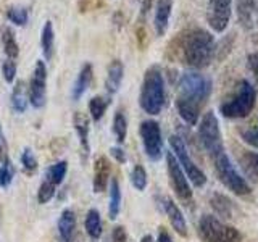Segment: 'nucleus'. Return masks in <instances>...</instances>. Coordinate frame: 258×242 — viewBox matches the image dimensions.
Wrapping results in <instances>:
<instances>
[{
  "label": "nucleus",
  "mask_w": 258,
  "mask_h": 242,
  "mask_svg": "<svg viewBox=\"0 0 258 242\" xmlns=\"http://www.w3.org/2000/svg\"><path fill=\"white\" fill-rule=\"evenodd\" d=\"M0 42H2L4 52L7 55V58L15 60L20 55V45L16 40L15 31L10 26H2L0 28Z\"/></svg>",
  "instance_id": "412c9836"
},
{
  "label": "nucleus",
  "mask_w": 258,
  "mask_h": 242,
  "mask_svg": "<svg viewBox=\"0 0 258 242\" xmlns=\"http://www.w3.org/2000/svg\"><path fill=\"white\" fill-rule=\"evenodd\" d=\"M131 183L137 191H145V188H147V171L142 165H136L133 168Z\"/></svg>",
  "instance_id": "473e14b6"
},
{
  "label": "nucleus",
  "mask_w": 258,
  "mask_h": 242,
  "mask_svg": "<svg viewBox=\"0 0 258 242\" xmlns=\"http://www.w3.org/2000/svg\"><path fill=\"white\" fill-rule=\"evenodd\" d=\"M7 18L10 23L16 24V26H24L29 20V13H28L26 8L12 5V7L7 8Z\"/></svg>",
  "instance_id": "2f4dec72"
},
{
  "label": "nucleus",
  "mask_w": 258,
  "mask_h": 242,
  "mask_svg": "<svg viewBox=\"0 0 258 242\" xmlns=\"http://www.w3.org/2000/svg\"><path fill=\"white\" fill-rule=\"evenodd\" d=\"M139 133L147 157L153 161H158L163 157V136H161L160 125L155 119H145L141 123Z\"/></svg>",
  "instance_id": "1a4fd4ad"
},
{
  "label": "nucleus",
  "mask_w": 258,
  "mask_h": 242,
  "mask_svg": "<svg viewBox=\"0 0 258 242\" xmlns=\"http://www.w3.org/2000/svg\"><path fill=\"white\" fill-rule=\"evenodd\" d=\"M197 232L202 242H242L240 231L215 215H202Z\"/></svg>",
  "instance_id": "423d86ee"
},
{
  "label": "nucleus",
  "mask_w": 258,
  "mask_h": 242,
  "mask_svg": "<svg viewBox=\"0 0 258 242\" xmlns=\"http://www.w3.org/2000/svg\"><path fill=\"white\" fill-rule=\"evenodd\" d=\"M113 134L118 144H123L127 136V119L123 111H116L113 118Z\"/></svg>",
  "instance_id": "c85d7f7f"
},
{
  "label": "nucleus",
  "mask_w": 258,
  "mask_h": 242,
  "mask_svg": "<svg viewBox=\"0 0 258 242\" xmlns=\"http://www.w3.org/2000/svg\"><path fill=\"white\" fill-rule=\"evenodd\" d=\"M163 208H165V213L168 216L169 223H171V226H173V229L179 234L181 237H187V234H189L187 223H185V218L181 212V208L174 204V200L165 197L163 199Z\"/></svg>",
  "instance_id": "f3484780"
},
{
  "label": "nucleus",
  "mask_w": 258,
  "mask_h": 242,
  "mask_svg": "<svg viewBox=\"0 0 258 242\" xmlns=\"http://www.w3.org/2000/svg\"><path fill=\"white\" fill-rule=\"evenodd\" d=\"M173 13V0H157L155 4V15H153V28H155L157 36H165L169 20Z\"/></svg>",
  "instance_id": "dca6fc26"
},
{
  "label": "nucleus",
  "mask_w": 258,
  "mask_h": 242,
  "mask_svg": "<svg viewBox=\"0 0 258 242\" xmlns=\"http://www.w3.org/2000/svg\"><path fill=\"white\" fill-rule=\"evenodd\" d=\"M210 207L213 208V212L216 213L215 216H220V220H232L234 216L239 215V208L234 202L224 196V194L215 192L210 197Z\"/></svg>",
  "instance_id": "2eb2a0df"
},
{
  "label": "nucleus",
  "mask_w": 258,
  "mask_h": 242,
  "mask_svg": "<svg viewBox=\"0 0 258 242\" xmlns=\"http://www.w3.org/2000/svg\"><path fill=\"white\" fill-rule=\"evenodd\" d=\"M76 231V216L71 208H64L58 218V234L61 242H71Z\"/></svg>",
  "instance_id": "aec40b11"
},
{
  "label": "nucleus",
  "mask_w": 258,
  "mask_h": 242,
  "mask_svg": "<svg viewBox=\"0 0 258 242\" xmlns=\"http://www.w3.org/2000/svg\"><path fill=\"white\" fill-rule=\"evenodd\" d=\"M169 147H171V152L176 157L177 163L181 165L182 171L187 176L189 183L194 184V188H204L207 184V174L202 171V168H199L196 161L192 160L189 149L182 137L176 134L169 137Z\"/></svg>",
  "instance_id": "6e6552de"
},
{
  "label": "nucleus",
  "mask_w": 258,
  "mask_h": 242,
  "mask_svg": "<svg viewBox=\"0 0 258 242\" xmlns=\"http://www.w3.org/2000/svg\"><path fill=\"white\" fill-rule=\"evenodd\" d=\"M28 102H29V94L26 92V87L24 83H16L12 92V107L16 113H24L28 108Z\"/></svg>",
  "instance_id": "b1692460"
},
{
  "label": "nucleus",
  "mask_w": 258,
  "mask_h": 242,
  "mask_svg": "<svg viewBox=\"0 0 258 242\" xmlns=\"http://www.w3.org/2000/svg\"><path fill=\"white\" fill-rule=\"evenodd\" d=\"M108 108V100L105 99V97H92L91 102H89V113H91V118L95 123H99V121L103 118L105 111Z\"/></svg>",
  "instance_id": "c756f323"
},
{
  "label": "nucleus",
  "mask_w": 258,
  "mask_h": 242,
  "mask_svg": "<svg viewBox=\"0 0 258 242\" xmlns=\"http://www.w3.org/2000/svg\"><path fill=\"white\" fill-rule=\"evenodd\" d=\"M73 126H75V129H76L81 147H83L86 157H87L91 147H89V119L84 113H81V111L75 113V116H73Z\"/></svg>",
  "instance_id": "4be33fe9"
},
{
  "label": "nucleus",
  "mask_w": 258,
  "mask_h": 242,
  "mask_svg": "<svg viewBox=\"0 0 258 242\" xmlns=\"http://www.w3.org/2000/svg\"><path fill=\"white\" fill-rule=\"evenodd\" d=\"M40 47H42V53L45 60H50L53 56V47H55V31L52 21H45L40 32Z\"/></svg>",
  "instance_id": "5701e85b"
},
{
  "label": "nucleus",
  "mask_w": 258,
  "mask_h": 242,
  "mask_svg": "<svg viewBox=\"0 0 258 242\" xmlns=\"http://www.w3.org/2000/svg\"><path fill=\"white\" fill-rule=\"evenodd\" d=\"M256 103V89L248 79H240L236 84L234 94L220 105V113L224 118L240 119L253 111Z\"/></svg>",
  "instance_id": "20e7f679"
},
{
  "label": "nucleus",
  "mask_w": 258,
  "mask_h": 242,
  "mask_svg": "<svg viewBox=\"0 0 258 242\" xmlns=\"http://www.w3.org/2000/svg\"><path fill=\"white\" fill-rule=\"evenodd\" d=\"M141 242H155V240H153V237L150 236V234H147V236H144V237L141 239Z\"/></svg>",
  "instance_id": "c03bdc74"
},
{
  "label": "nucleus",
  "mask_w": 258,
  "mask_h": 242,
  "mask_svg": "<svg viewBox=\"0 0 258 242\" xmlns=\"http://www.w3.org/2000/svg\"><path fill=\"white\" fill-rule=\"evenodd\" d=\"M55 191H56V186H53L52 183L48 181H42L39 188V192H37V200L39 204H47V202H50L55 196Z\"/></svg>",
  "instance_id": "f704fd0d"
},
{
  "label": "nucleus",
  "mask_w": 258,
  "mask_h": 242,
  "mask_svg": "<svg viewBox=\"0 0 258 242\" xmlns=\"http://www.w3.org/2000/svg\"><path fill=\"white\" fill-rule=\"evenodd\" d=\"M111 179V163L107 157H97L94 161V192L100 194L107 191Z\"/></svg>",
  "instance_id": "4468645a"
},
{
  "label": "nucleus",
  "mask_w": 258,
  "mask_h": 242,
  "mask_svg": "<svg viewBox=\"0 0 258 242\" xmlns=\"http://www.w3.org/2000/svg\"><path fill=\"white\" fill-rule=\"evenodd\" d=\"M232 16V0H208L207 23L215 32H224L228 29Z\"/></svg>",
  "instance_id": "9b49d317"
},
{
  "label": "nucleus",
  "mask_w": 258,
  "mask_h": 242,
  "mask_svg": "<svg viewBox=\"0 0 258 242\" xmlns=\"http://www.w3.org/2000/svg\"><path fill=\"white\" fill-rule=\"evenodd\" d=\"M158 242H174L171 234H169L165 228H160L158 231Z\"/></svg>",
  "instance_id": "79ce46f5"
},
{
  "label": "nucleus",
  "mask_w": 258,
  "mask_h": 242,
  "mask_svg": "<svg viewBox=\"0 0 258 242\" xmlns=\"http://www.w3.org/2000/svg\"><path fill=\"white\" fill-rule=\"evenodd\" d=\"M21 165L28 173H32L37 169V160H36L34 153H32V150L29 147H26L21 153Z\"/></svg>",
  "instance_id": "c9c22d12"
},
{
  "label": "nucleus",
  "mask_w": 258,
  "mask_h": 242,
  "mask_svg": "<svg viewBox=\"0 0 258 242\" xmlns=\"http://www.w3.org/2000/svg\"><path fill=\"white\" fill-rule=\"evenodd\" d=\"M240 165L250 179L258 184V152H244L240 155Z\"/></svg>",
  "instance_id": "393cba45"
},
{
  "label": "nucleus",
  "mask_w": 258,
  "mask_h": 242,
  "mask_svg": "<svg viewBox=\"0 0 258 242\" xmlns=\"http://www.w3.org/2000/svg\"><path fill=\"white\" fill-rule=\"evenodd\" d=\"M84 226H86L87 234L92 239H99L102 236V218H100L99 210H95V208L89 210L87 215H86Z\"/></svg>",
  "instance_id": "a878e982"
},
{
  "label": "nucleus",
  "mask_w": 258,
  "mask_h": 242,
  "mask_svg": "<svg viewBox=\"0 0 258 242\" xmlns=\"http://www.w3.org/2000/svg\"><path fill=\"white\" fill-rule=\"evenodd\" d=\"M110 153H111V157L118 161V163H124V161H126V153H124L123 149H119V147H111V149H110Z\"/></svg>",
  "instance_id": "a19ab883"
},
{
  "label": "nucleus",
  "mask_w": 258,
  "mask_h": 242,
  "mask_svg": "<svg viewBox=\"0 0 258 242\" xmlns=\"http://www.w3.org/2000/svg\"><path fill=\"white\" fill-rule=\"evenodd\" d=\"M13 176H15V168L10 158H8L0 165V188H8L13 181Z\"/></svg>",
  "instance_id": "72a5a7b5"
},
{
  "label": "nucleus",
  "mask_w": 258,
  "mask_h": 242,
  "mask_svg": "<svg viewBox=\"0 0 258 242\" xmlns=\"http://www.w3.org/2000/svg\"><path fill=\"white\" fill-rule=\"evenodd\" d=\"M166 168H168V176L171 188L176 194V197L182 202H190L192 200V188L187 179V176L182 171L181 165L177 163L176 157L173 152H166Z\"/></svg>",
  "instance_id": "9d476101"
},
{
  "label": "nucleus",
  "mask_w": 258,
  "mask_h": 242,
  "mask_svg": "<svg viewBox=\"0 0 258 242\" xmlns=\"http://www.w3.org/2000/svg\"><path fill=\"white\" fill-rule=\"evenodd\" d=\"M92 76H94L92 65L91 63H84L83 67H81V70L78 73V78H76L75 84H73V89H71L73 100H79L81 97L86 94V91L92 83Z\"/></svg>",
  "instance_id": "a211bd4d"
},
{
  "label": "nucleus",
  "mask_w": 258,
  "mask_h": 242,
  "mask_svg": "<svg viewBox=\"0 0 258 242\" xmlns=\"http://www.w3.org/2000/svg\"><path fill=\"white\" fill-rule=\"evenodd\" d=\"M67 171H68V163H67V161H64V160L56 161V163H53L45 171V181L52 183L53 186H58V184L63 183L64 176H67Z\"/></svg>",
  "instance_id": "cd10ccee"
},
{
  "label": "nucleus",
  "mask_w": 258,
  "mask_h": 242,
  "mask_svg": "<svg viewBox=\"0 0 258 242\" xmlns=\"http://www.w3.org/2000/svg\"><path fill=\"white\" fill-rule=\"evenodd\" d=\"M212 160H213L216 177L220 179V183L226 189L231 191L232 194H236L239 197L250 196V194H252V186L245 179V176L240 174L239 169L234 166L232 160L229 158L228 153H226V150L220 152Z\"/></svg>",
  "instance_id": "39448f33"
},
{
  "label": "nucleus",
  "mask_w": 258,
  "mask_h": 242,
  "mask_svg": "<svg viewBox=\"0 0 258 242\" xmlns=\"http://www.w3.org/2000/svg\"><path fill=\"white\" fill-rule=\"evenodd\" d=\"M121 208V189H119V183L116 177H111L110 179V205H108V215L111 220H115L119 213Z\"/></svg>",
  "instance_id": "bb28decb"
},
{
  "label": "nucleus",
  "mask_w": 258,
  "mask_h": 242,
  "mask_svg": "<svg viewBox=\"0 0 258 242\" xmlns=\"http://www.w3.org/2000/svg\"><path fill=\"white\" fill-rule=\"evenodd\" d=\"M152 4H153V0H139V5H141V13H142V16H145V15L149 13V10H150Z\"/></svg>",
  "instance_id": "37998d69"
},
{
  "label": "nucleus",
  "mask_w": 258,
  "mask_h": 242,
  "mask_svg": "<svg viewBox=\"0 0 258 242\" xmlns=\"http://www.w3.org/2000/svg\"><path fill=\"white\" fill-rule=\"evenodd\" d=\"M29 103L34 108H42L47 100V67L42 60H39L32 71L29 84Z\"/></svg>",
  "instance_id": "f8f14e48"
},
{
  "label": "nucleus",
  "mask_w": 258,
  "mask_h": 242,
  "mask_svg": "<svg viewBox=\"0 0 258 242\" xmlns=\"http://www.w3.org/2000/svg\"><path fill=\"white\" fill-rule=\"evenodd\" d=\"M236 12L244 29H252L258 24V0H236Z\"/></svg>",
  "instance_id": "ddd939ff"
},
{
  "label": "nucleus",
  "mask_w": 258,
  "mask_h": 242,
  "mask_svg": "<svg viewBox=\"0 0 258 242\" xmlns=\"http://www.w3.org/2000/svg\"><path fill=\"white\" fill-rule=\"evenodd\" d=\"M166 102V89H165V78L160 67H150L145 71L141 94H139V103L141 108L149 113L152 116H157L161 113Z\"/></svg>",
  "instance_id": "7ed1b4c3"
},
{
  "label": "nucleus",
  "mask_w": 258,
  "mask_h": 242,
  "mask_svg": "<svg viewBox=\"0 0 258 242\" xmlns=\"http://www.w3.org/2000/svg\"><path fill=\"white\" fill-rule=\"evenodd\" d=\"M239 136L247 145L258 149V116L247 128H239Z\"/></svg>",
  "instance_id": "7c9ffc66"
},
{
  "label": "nucleus",
  "mask_w": 258,
  "mask_h": 242,
  "mask_svg": "<svg viewBox=\"0 0 258 242\" xmlns=\"http://www.w3.org/2000/svg\"><path fill=\"white\" fill-rule=\"evenodd\" d=\"M182 60L192 70H204L216 56V42L212 32L202 28L187 31L181 42Z\"/></svg>",
  "instance_id": "f03ea898"
},
{
  "label": "nucleus",
  "mask_w": 258,
  "mask_h": 242,
  "mask_svg": "<svg viewBox=\"0 0 258 242\" xmlns=\"http://www.w3.org/2000/svg\"><path fill=\"white\" fill-rule=\"evenodd\" d=\"M2 75H4V79L7 81L8 84H12L15 81V76H16V62L15 60H10L7 58L2 65Z\"/></svg>",
  "instance_id": "e433bc0d"
},
{
  "label": "nucleus",
  "mask_w": 258,
  "mask_h": 242,
  "mask_svg": "<svg viewBox=\"0 0 258 242\" xmlns=\"http://www.w3.org/2000/svg\"><path fill=\"white\" fill-rule=\"evenodd\" d=\"M212 79L202 73L196 70L182 73L179 78V94L176 99V110L184 123H187L189 126H196L199 123L202 108L212 95Z\"/></svg>",
  "instance_id": "f257e3e1"
},
{
  "label": "nucleus",
  "mask_w": 258,
  "mask_h": 242,
  "mask_svg": "<svg viewBox=\"0 0 258 242\" xmlns=\"http://www.w3.org/2000/svg\"><path fill=\"white\" fill-rule=\"evenodd\" d=\"M7 160H8V142L5 139L2 125H0V165H2L4 161H7Z\"/></svg>",
  "instance_id": "4c0bfd02"
},
{
  "label": "nucleus",
  "mask_w": 258,
  "mask_h": 242,
  "mask_svg": "<svg viewBox=\"0 0 258 242\" xmlns=\"http://www.w3.org/2000/svg\"><path fill=\"white\" fill-rule=\"evenodd\" d=\"M199 128H197V137L199 142L202 145L210 158H213L218 155L220 152L224 150V144H223V134H221V128H220V121L213 110H208L204 116L199 119Z\"/></svg>",
  "instance_id": "0eeeda50"
},
{
  "label": "nucleus",
  "mask_w": 258,
  "mask_h": 242,
  "mask_svg": "<svg viewBox=\"0 0 258 242\" xmlns=\"http://www.w3.org/2000/svg\"><path fill=\"white\" fill-rule=\"evenodd\" d=\"M123 78H124L123 63L119 60H113L108 67V71H107V79H105V89H107L108 95H115L119 91Z\"/></svg>",
  "instance_id": "6ab92c4d"
},
{
  "label": "nucleus",
  "mask_w": 258,
  "mask_h": 242,
  "mask_svg": "<svg viewBox=\"0 0 258 242\" xmlns=\"http://www.w3.org/2000/svg\"><path fill=\"white\" fill-rule=\"evenodd\" d=\"M111 239H113V242H126L127 240V234H126L123 226H116V228L113 229Z\"/></svg>",
  "instance_id": "ea45409f"
},
{
  "label": "nucleus",
  "mask_w": 258,
  "mask_h": 242,
  "mask_svg": "<svg viewBox=\"0 0 258 242\" xmlns=\"http://www.w3.org/2000/svg\"><path fill=\"white\" fill-rule=\"evenodd\" d=\"M248 68L250 71L253 73V78H255V83H256V87H258V53H250L248 55Z\"/></svg>",
  "instance_id": "58836bf2"
}]
</instances>
